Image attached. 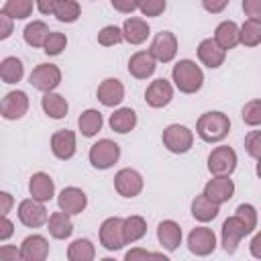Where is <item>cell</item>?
<instances>
[{
	"instance_id": "cell-1",
	"label": "cell",
	"mask_w": 261,
	"mask_h": 261,
	"mask_svg": "<svg viewBox=\"0 0 261 261\" xmlns=\"http://www.w3.org/2000/svg\"><path fill=\"white\" fill-rule=\"evenodd\" d=\"M196 130H198V135H200L202 141H206V143H218V141H222L228 135L230 120H228L226 114L216 112V110H210V112H204L198 118Z\"/></svg>"
},
{
	"instance_id": "cell-2",
	"label": "cell",
	"mask_w": 261,
	"mask_h": 261,
	"mask_svg": "<svg viewBox=\"0 0 261 261\" xmlns=\"http://www.w3.org/2000/svg\"><path fill=\"white\" fill-rule=\"evenodd\" d=\"M171 77L177 86L179 92L184 94H194L202 88L204 84V73L202 69L192 61V59H181L173 65V71H171Z\"/></svg>"
},
{
	"instance_id": "cell-3",
	"label": "cell",
	"mask_w": 261,
	"mask_h": 261,
	"mask_svg": "<svg viewBox=\"0 0 261 261\" xmlns=\"http://www.w3.org/2000/svg\"><path fill=\"white\" fill-rule=\"evenodd\" d=\"M249 232H253V230L249 228V224H247L239 214L226 218V220L222 222V249L232 255V253L237 251L241 239L247 237Z\"/></svg>"
},
{
	"instance_id": "cell-4",
	"label": "cell",
	"mask_w": 261,
	"mask_h": 261,
	"mask_svg": "<svg viewBox=\"0 0 261 261\" xmlns=\"http://www.w3.org/2000/svg\"><path fill=\"white\" fill-rule=\"evenodd\" d=\"M161 139H163V145L167 147V151L177 153V155L179 153H188L192 149V143H194L192 130L188 126H184V124H169L163 130Z\"/></svg>"
},
{
	"instance_id": "cell-5",
	"label": "cell",
	"mask_w": 261,
	"mask_h": 261,
	"mask_svg": "<svg viewBox=\"0 0 261 261\" xmlns=\"http://www.w3.org/2000/svg\"><path fill=\"white\" fill-rule=\"evenodd\" d=\"M120 157V147L110 141V139H102L96 145H92L90 149V163L96 169H108L112 167Z\"/></svg>"
},
{
	"instance_id": "cell-6",
	"label": "cell",
	"mask_w": 261,
	"mask_h": 261,
	"mask_svg": "<svg viewBox=\"0 0 261 261\" xmlns=\"http://www.w3.org/2000/svg\"><path fill=\"white\" fill-rule=\"evenodd\" d=\"M29 82L33 84V88H37L41 92H53L61 84V71L53 63H39L31 71Z\"/></svg>"
},
{
	"instance_id": "cell-7",
	"label": "cell",
	"mask_w": 261,
	"mask_h": 261,
	"mask_svg": "<svg viewBox=\"0 0 261 261\" xmlns=\"http://www.w3.org/2000/svg\"><path fill=\"white\" fill-rule=\"evenodd\" d=\"M237 167V153L228 145H220L212 149L208 155V169L214 175H230Z\"/></svg>"
},
{
	"instance_id": "cell-8",
	"label": "cell",
	"mask_w": 261,
	"mask_h": 261,
	"mask_svg": "<svg viewBox=\"0 0 261 261\" xmlns=\"http://www.w3.org/2000/svg\"><path fill=\"white\" fill-rule=\"evenodd\" d=\"M122 224H124V218H118V216H112V218H106L100 226V243L104 249L108 251H118L124 243V232H122Z\"/></svg>"
},
{
	"instance_id": "cell-9",
	"label": "cell",
	"mask_w": 261,
	"mask_h": 261,
	"mask_svg": "<svg viewBox=\"0 0 261 261\" xmlns=\"http://www.w3.org/2000/svg\"><path fill=\"white\" fill-rule=\"evenodd\" d=\"M18 220L29 226V228H37V226H43L47 222V208L41 200H35V198H29V200H22L18 204Z\"/></svg>"
},
{
	"instance_id": "cell-10",
	"label": "cell",
	"mask_w": 261,
	"mask_h": 261,
	"mask_svg": "<svg viewBox=\"0 0 261 261\" xmlns=\"http://www.w3.org/2000/svg\"><path fill=\"white\" fill-rule=\"evenodd\" d=\"M149 53L155 57V61H161V63L171 61L175 57V53H177V39H175V35L169 33V31L157 33L153 43H151Z\"/></svg>"
},
{
	"instance_id": "cell-11",
	"label": "cell",
	"mask_w": 261,
	"mask_h": 261,
	"mask_svg": "<svg viewBox=\"0 0 261 261\" xmlns=\"http://www.w3.org/2000/svg\"><path fill=\"white\" fill-rule=\"evenodd\" d=\"M114 188L122 198H135L143 190V177L139 171L124 167L114 175Z\"/></svg>"
},
{
	"instance_id": "cell-12",
	"label": "cell",
	"mask_w": 261,
	"mask_h": 261,
	"mask_svg": "<svg viewBox=\"0 0 261 261\" xmlns=\"http://www.w3.org/2000/svg\"><path fill=\"white\" fill-rule=\"evenodd\" d=\"M188 247L194 255L198 257H206L216 249V237L212 232V228L206 226H196L190 237H188Z\"/></svg>"
},
{
	"instance_id": "cell-13",
	"label": "cell",
	"mask_w": 261,
	"mask_h": 261,
	"mask_svg": "<svg viewBox=\"0 0 261 261\" xmlns=\"http://www.w3.org/2000/svg\"><path fill=\"white\" fill-rule=\"evenodd\" d=\"M29 110V96L22 92V90H14V92H8L4 98H2V104H0V112L6 120H16L20 116H24Z\"/></svg>"
},
{
	"instance_id": "cell-14",
	"label": "cell",
	"mask_w": 261,
	"mask_h": 261,
	"mask_svg": "<svg viewBox=\"0 0 261 261\" xmlns=\"http://www.w3.org/2000/svg\"><path fill=\"white\" fill-rule=\"evenodd\" d=\"M171 98H173V88L163 77L151 82L147 92H145V100H147V104L151 108H163V106H167L171 102Z\"/></svg>"
},
{
	"instance_id": "cell-15",
	"label": "cell",
	"mask_w": 261,
	"mask_h": 261,
	"mask_svg": "<svg viewBox=\"0 0 261 261\" xmlns=\"http://www.w3.org/2000/svg\"><path fill=\"white\" fill-rule=\"evenodd\" d=\"M204 194L216 202V204H224L232 198L234 194V184L232 179H228V175H216L214 179H210L206 186H204Z\"/></svg>"
},
{
	"instance_id": "cell-16",
	"label": "cell",
	"mask_w": 261,
	"mask_h": 261,
	"mask_svg": "<svg viewBox=\"0 0 261 261\" xmlns=\"http://www.w3.org/2000/svg\"><path fill=\"white\" fill-rule=\"evenodd\" d=\"M49 255V243L41 234H31L20 245V259L24 261H43Z\"/></svg>"
},
{
	"instance_id": "cell-17",
	"label": "cell",
	"mask_w": 261,
	"mask_h": 261,
	"mask_svg": "<svg viewBox=\"0 0 261 261\" xmlns=\"http://www.w3.org/2000/svg\"><path fill=\"white\" fill-rule=\"evenodd\" d=\"M198 57L200 61L210 67V69H216L224 63V57H226V51L214 41V39H204L200 45H198Z\"/></svg>"
},
{
	"instance_id": "cell-18",
	"label": "cell",
	"mask_w": 261,
	"mask_h": 261,
	"mask_svg": "<svg viewBox=\"0 0 261 261\" xmlns=\"http://www.w3.org/2000/svg\"><path fill=\"white\" fill-rule=\"evenodd\" d=\"M51 151L57 159H71L75 153V135L73 130H57L51 137Z\"/></svg>"
},
{
	"instance_id": "cell-19",
	"label": "cell",
	"mask_w": 261,
	"mask_h": 261,
	"mask_svg": "<svg viewBox=\"0 0 261 261\" xmlns=\"http://www.w3.org/2000/svg\"><path fill=\"white\" fill-rule=\"evenodd\" d=\"M155 67V57L149 51H137L128 59V73L137 80H147L149 75H153Z\"/></svg>"
},
{
	"instance_id": "cell-20",
	"label": "cell",
	"mask_w": 261,
	"mask_h": 261,
	"mask_svg": "<svg viewBox=\"0 0 261 261\" xmlns=\"http://www.w3.org/2000/svg\"><path fill=\"white\" fill-rule=\"evenodd\" d=\"M57 204H59V210H63L67 214H80L86 208L88 198H86V194L80 188H65L59 194Z\"/></svg>"
},
{
	"instance_id": "cell-21",
	"label": "cell",
	"mask_w": 261,
	"mask_h": 261,
	"mask_svg": "<svg viewBox=\"0 0 261 261\" xmlns=\"http://www.w3.org/2000/svg\"><path fill=\"white\" fill-rule=\"evenodd\" d=\"M96 96H98V100H100L104 106H116V104H120L122 98H124V86L120 84V80L108 77V80H104V82L98 86Z\"/></svg>"
},
{
	"instance_id": "cell-22",
	"label": "cell",
	"mask_w": 261,
	"mask_h": 261,
	"mask_svg": "<svg viewBox=\"0 0 261 261\" xmlns=\"http://www.w3.org/2000/svg\"><path fill=\"white\" fill-rule=\"evenodd\" d=\"M214 41H216L224 51L234 49V47L241 43V29H239L232 20H224V22H220V24L216 27V31H214Z\"/></svg>"
},
{
	"instance_id": "cell-23",
	"label": "cell",
	"mask_w": 261,
	"mask_h": 261,
	"mask_svg": "<svg viewBox=\"0 0 261 261\" xmlns=\"http://www.w3.org/2000/svg\"><path fill=\"white\" fill-rule=\"evenodd\" d=\"M29 192H31V196H33L35 200L49 202V200L53 198L55 184H53V179H51L47 173L39 171V173H33V177H31V181H29Z\"/></svg>"
},
{
	"instance_id": "cell-24",
	"label": "cell",
	"mask_w": 261,
	"mask_h": 261,
	"mask_svg": "<svg viewBox=\"0 0 261 261\" xmlns=\"http://www.w3.org/2000/svg\"><path fill=\"white\" fill-rule=\"evenodd\" d=\"M157 239L163 245V249L175 251L179 247V243H181V228H179V224L173 222V220L159 222V226H157Z\"/></svg>"
},
{
	"instance_id": "cell-25",
	"label": "cell",
	"mask_w": 261,
	"mask_h": 261,
	"mask_svg": "<svg viewBox=\"0 0 261 261\" xmlns=\"http://www.w3.org/2000/svg\"><path fill=\"white\" fill-rule=\"evenodd\" d=\"M218 212H220V204L212 202L206 194L196 196V198L192 200V216H194L196 220H200V222L214 220V218L218 216Z\"/></svg>"
},
{
	"instance_id": "cell-26",
	"label": "cell",
	"mask_w": 261,
	"mask_h": 261,
	"mask_svg": "<svg viewBox=\"0 0 261 261\" xmlns=\"http://www.w3.org/2000/svg\"><path fill=\"white\" fill-rule=\"evenodd\" d=\"M122 35H124V41H128L130 45H141L149 37V24L143 18L130 16L122 24Z\"/></svg>"
},
{
	"instance_id": "cell-27",
	"label": "cell",
	"mask_w": 261,
	"mask_h": 261,
	"mask_svg": "<svg viewBox=\"0 0 261 261\" xmlns=\"http://www.w3.org/2000/svg\"><path fill=\"white\" fill-rule=\"evenodd\" d=\"M71 232H73V222L67 212L61 210V212H53L49 216V234L53 239H59V241L67 239Z\"/></svg>"
},
{
	"instance_id": "cell-28",
	"label": "cell",
	"mask_w": 261,
	"mask_h": 261,
	"mask_svg": "<svg viewBox=\"0 0 261 261\" xmlns=\"http://www.w3.org/2000/svg\"><path fill=\"white\" fill-rule=\"evenodd\" d=\"M41 106L51 118H63L67 114V100L55 92H45V96L41 98Z\"/></svg>"
},
{
	"instance_id": "cell-29",
	"label": "cell",
	"mask_w": 261,
	"mask_h": 261,
	"mask_svg": "<svg viewBox=\"0 0 261 261\" xmlns=\"http://www.w3.org/2000/svg\"><path fill=\"white\" fill-rule=\"evenodd\" d=\"M135 124H137V114L130 108H118L114 114H110V128L120 135L130 133Z\"/></svg>"
},
{
	"instance_id": "cell-30",
	"label": "cell",
	"mask_w": 261,
	"mask_h": 261,
	"mask_svg": "<svg viewBox=\"0 0 261 261\" xmlns=\"http://www.w3.org/2000/svg\"><path fill=\"white\" fill-rule=\"evenodd\" d=\"M22 35H24V41L31 47H43L45 41H47V37L51 35V31H49V27L43 20H33V22L27 24V29H24Z\"/></svg>"
},
{
	"instance_id": "cell-31",
	"label": "cell",
	"mask_w": 261,
	"mask_h": 261,
	"mask_svg": "<svg viewBox=\"0 0 261 261\" xmlns=\"http://www.w3.org/2000/svg\"><path fill=\"white\" fill-rule=\"evenodd\" d=\"M24 73V67H22V61L16 59V57H4L2 63H0V77L4 84H16L20 82Z\"/></svg>"
},
{
	"instance_id": "cell-32",
	"label": "cell",
	"mask_w": 261,
	"mask_h": 261,
	"mask_svg": "<svg viewBox=\"0 0 261 261\" xmlns=\"http://www.w3.org/2000/svg\"><path fill=\"white\" fill-rule=\"evenodd\" d=\"M102 122H104L102 120V114L98 110H94V108L82 112L80 118H77V126H80V130H82L84 137H94L102 128Z\"/></svg>"
},
{
	"instance_id": "cell-33",
	"label": "cell",
	"mask_w": 261,
	"mask_h": 261,
	"mask_svg": "<svg viewBox=\"0 0 261 261\" xmlns=\"http://www.w3.org/2000/svg\"><path fill=\"white\" fill-rule=\"evenodd\" d=\"M122 232H124V243H137V241L143 239L145 232H147V222H145V218H143V216H128V218H124Z\"/></svg>"
},
{
	"instance_id": "cell-34",
	"label": "cell",
	"mask_w": 261,
	"mask_h": 261,
	"mask_svg": "<svg viewBox=\"0 0 261 261\" xmlns=\"http://www.w3.org/2000/svg\"><path fill=\"white\" fill-rule=\"evenodd\" d=\"M96 257V249L88 239H77L67 247L69 261H92Z\"/></svg>"
},
{
	"instance_id": "cell-35",
	"label": "cell",
	"mask_w": 261,
	"mask_h": 261,
	"mask_svg": "<svg viewBox=\"0 0 261 261\" xmlns=\"http://www.w3.org/2000/svg\"><path fill=\"white\" fill-rule=\"evenodd\" d=\"M33 2H37V0H6L4 6H2V12L8 14L10 18L22 20V18L31 16V12H33Z\"/></svg>"
},
{
	"instance_id": "cell-36",
	"label": "cell",
	"mask_w": 261,
	"mask_h": 261,
	"mask_svg": "<svg viewBox=\"0 0 261 261\" xmlns=\"http://www.w3.org/2000/svg\"><path fill=\"white\" fill-rule=\"evenodd\" d=\"M241 43L247 47H257L261 43V22L259 20H245L241 27Z\"/></svg>"
},
{
	"instance_id": "cell-37",
	"label": "cell",
	"mask_w": 261,
	"mask_h": 261,
	"mask_svg": "<svg viewBox=\"0 0 261 261\" xmlns=\"http://www.w3.org/2000/svg\"><path fill=\"white\" fill-rule=\"evenodd\" d=\"M80 12H82V8H80V4L75 0H63L57 6L55 16H57L59 22H75L80 18Z\"/></svg>"
},
{
	"instance_id": "cell-38",
	"label": "cell",
	"mask_w": 261,
	"mask_h": 261,
	"mask_svg": "<svg viewBox=\"0 0 261 261\" xmlns=\"http://www.w3.org/2000/svg\"><path fill=\"white\" fill-rule=\"evenodd\" d=\"M122 39H124L122 29H118V27H114V24H108V27H104V29L98 33V43H100L102 47L118 45Z\"/></svg>"
},
{
	"instance_id": "cell-39",
	"label": "cell",
	"mask_w": 261,
	"mask_h": 261,
	"mask_svg": "<svg viewBox=\"0 0 261 261\" xmlns=\"http://www.w3.org/2000/svg\"><path fill=\"white\" fill-rule=\"evenodd\" d=\"M243 120L249 126L261 124V100H249L243 106Z\"/></svg>"
},
{
	"instance_id": "cell-40",
	"label": "cell",
	"mask_w": 261,
	"mask_h": 261,
	"mask_svg": "<svg viewBox=\"0 0 261 261\" xmlns=\"http://www.w3.org/2000/svg\"><path fill=\"white\" fill-rule=\"evenodd\" d=\"M65 45H67V37L63 35V33H51L49 37H47V41H45V45H43V51L47 53V55H59L63 49H65Z\"/></svg>"
},
{
	"instance_id": "cell-41",
	"label": "cell",
	"mask_w": 261,
	"mask_h": 261,
	"mask_svg": "<svg viewBox=\"0 0 261 261\" xmlns=\"http://www.w3.org/2000/svg\"><path fill=\"white\" fill-rule=\"evenodd\" d=\"M245 149L251 157H255V159L261 157V130H251L245 137Z\"/></svg>"
},
{
	"instance_id": "cell-42",
	"label": "cell",
	"mask_w": 261,
	"mask_h": 261,
	"mask_svg": "<svg viewBox=\"0 0 261 261\" xmlns=\"http://www.w3.org/2000/svg\"><path fill=\"white\" fill-rule=\"evenodd\" d=\"M139 10L145 16H159L165 10V0H139Z\"/></svg>"
},
{
	"instance_id": "cell-43",
	"label": "cell",
	"mask_w": 261,
	"mask_h": 261,
	"mask_svg": "<svg viewBox=\"0 0 261 261\" xmlns=\"http://www.w3.org/2000/svg\"><path fill=\"white\" fill-rule=\"evenodd\" d=\"M237 214L249 224L251 230H255V226H257V212H255V208H253L251 204H241V206L237 208Z\"/></svg>"
},
{
	"instance_id": "cell-44",
	"label": "cell",
	"mask_w": 261,
	"mask_h": 261,
	"mask_svg": "<svg viewBox=\"0 0 261 261\" xmlns=\"http://www.w3.org/2000/svg\"><path fill=\"white\" fill-rule=\"evenodd\" d=\"M126 261H137V259H163L165 261V255L163 253H153V251H145V249H130L126 255H124Z\"/></svg>"
},
{
	"instance_id": "cell-45",
	"label": "cell",
	"mask_w": 261,
	"mask_h": 261,
	"mask_svg": "<svg viewBox=\"0 0 261 261\" xmlns=\"http://www.w3.org/2000/svg\"><path fill=\"white\" fill-rule=\"evenodd\" d=\"M243 10L251 20L261 22V0H243Z\"/></svg>"
},
{
	"instance_id": "cell-46",
	"label": "cell",
	"mask_w": 261,
	"mask_h": 261,
	"mask_svg": "<svg viewBox=\"0 0 261 261\" xmlns=\"http://www.w3.org/2000/svg\"><path fill=\"white\" fill-rule=\"evenodd\" d=\"M112 8L122 12V14H130L135 8H139V0H110Z\"/></svg>"
},
{
	"instance_id": "cell-47",
	"label": "cell",
	"mask_w": 261,
	"mask_h": 261,
	"mask_svg": "<svg viewBox=\"0 0 261 261\" xmlns=\"http://www.w3.org/2000/svg\"><path fill=\"white\" fill-rule=\"evenodd\" d=\"M61 2L63 0H37V8L41 14H55V10Z\"/></svg>"
},
{
	"instance_id": "cell-48",
	"label": "cell",
	"mask_w": 261,
	"mask_h": 261,
	"mask_svg": "<svg viewBox=\"0 0 261 261\" xmlns=\"http://www.w3.org/2000/svg\"><path fill=\"white\" fill-rule=\"evenodd\" d=\"M226 4H228V0H202V6H204L208 12H212V14L222 12V10L226 8Z\"/></svg>"
},
{
	"instance_id": "cell-49",
	"label": "cell",
	"mask_w": 261,
	"mask_h": 261,
	"mask_svg": "<svg viewBox=\"0 0 261 261\" xmlns=\"http://www.w3.org/2000/svg\"><path fill=\"white\" fill-rule=\"evenodd\" d=\"M12 33V18L8 14H0V39H8Z\"/></svg>"
},
{
	"instance_id": "cell-50",
	"label": "cell",
	"mask_w": 261,
	"mask_h": 261,
	"mask_svg": "<svg viewBox=\"0 0 261 261\" xmlns=\"http://www.w3.org/2000/svg\"><path fill=\"white\" fill-rule=\"evenodd\" d=\"M20 257V249L16 251V247H10V245H4L0 249V261H16Z\"/></svg>"
},
{
	"instance_id": "cell-51",
	"label": "cell",
	"mask_w": 261,
	"mask_h": 261,
	"mask_svg": "<svg viewBox=\"0 0 261 261\" xmlns=\"http://www.w3.org/2000/svg\"><path fill=\"white\" fill-rule=\"evenodd\" d=\"M14 232V226L12 222L6 218V214H2V220H0V241H6L10 234Z\"/></svg>"
},
{
	"instance_id": "cell-52",
	"label": "cell",
	"mask_w": 261,
	"mask_h": 261,
	"mask_svg": "<svg viewBox=\"0 0 261 261\" xmlns=\"http://www.w3.org/2000/svg\"><path fill=\"white\" fill-rule=\"evenodd\" d=\"M251 255L253 257H257V259H261V232H257L255 237H253V241H251Z\"/></svg>"
},
{
	"instance_id": "cell-53",
	"label": "cell",
	"mask_w": 261,
	"mask_h": 261,
	"mask_svg": "<svg viewBox=\"0 0 261 261\" xmlns=\"http://www.w3.org/2000/svg\"><path fill=\"white\" fill-rule=\"evenodd\" d=\"M0 200H2L0 212H2V214H8V210H10V206H12V196H10L8 192H2V194H0Z\"/></svg>"
},
{
	"instance_id": "cell-54",
	"label": "cell",
	"mask_w": 261,
	"mask_h": 261,
	"mask_svg": "<svg viewBox=\"0 0 261 261\" xmlns=\"http://www.w3.org/2000/svg\"><path fill=\"white\" fill-rule=\"evenodd\" d=\"M257 175H259V179H261V157L257 159Z\"/></svg>"
}]
</instances>
